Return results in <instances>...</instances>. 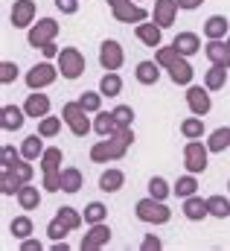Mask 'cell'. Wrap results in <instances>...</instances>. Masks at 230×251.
<instances>
[{
    "label": "cell",
    "mask_w": 230,
    "mask_h": 251,
    "mask_svg": "<svg viewBox=\"0 0 230 251\" xmlns=\"http://www.w3.org/2000/svg\"><path fill=\"white\" fill-rule=\"evenodd\" d=\"M228 143H230V131H219L213 146H216V149H222V146H228Z\"/></svg>",
    "instance_id": "1"
}]
</instances>
